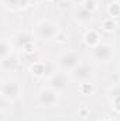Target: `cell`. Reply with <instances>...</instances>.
<instances>
[{"instance_id": "6da1fadb", "label": "cell", "mask_w": 120, "mask_h": 121, "mask_svg": "<svg viewBox=\"0 0 120 121\" xmlns=\"http://www.w3.org/2000/svg\"><path fill=\"white\" fill-rule=\"evenodd\" d=\"M32 34L40 41H52L60 35V26L54 20L44 18L37 23Z\"/></svg>"}, {"instance_id": "7a4b0ae2", "label": "cell", "mask_w": 120, "mask_h": 121, "mask_svg": "<svg viewBox=\"0 0 120 121\" xmlns=\"http://www.w3.org/2000/svg\"><path fill=\"white\" fill-rule=\"evenodd\" d=\"M81 63H82L81 55L74 49L62 51L55 59V65L58 66V69L62 72H68V73H71L74 69H76Z\"/></svg>"}, {"instance_id": "3957f363", "label": "cell", "mask_w": 120, "mask_h": 121, "mask_svg": "<svg viewBox=\"0 0 120 121\" xmlns=\"http://www.w3.org/2000/svg\"><path fill=\"white\" fill-rule=\"evenodd\" d=\"M0 94H1V99L4 101L14 103V101H17L21 97V94H23V86L16 79H6V80L1 82Z\"/></svg>"}, {"instance_id": "277c9868", "label": "cell", "mask_w": 120, "mask_h": 121, "mask_svg": "<svg viewBox=\"0 0 120 121\" xmlns=\"http://www.w3.org/2000/svg\"><path fill=\"white\" fill-rule=\"evenodd\" d=\"M89 56L95 63H107L115 56V47L109 42H100L99 45L89 48Z\"/></svg>"}, {"instance_id": "5b68a950", "label": "cell", "mask_w": 120, "mask_h": 121, "mask_svg": "<svg viewBox=\"0 0 120 121\" xmlns=\"http://www.w3.org/2000/svg\"><path fill=\"white\" fill-rule=\"evenodd\" d=\"M71 75L68 72H55L52 73L48 79H47V86L51 87L52 90H55L58 94H62L69 89V85H71Z\"/></svg>"}, {"instance_id": "8992f818", "label": "cell", "mask_w": 120, "mask_h": 121, "mask_svg": "<svg viewBox=\"0 0 120 121\" xmlns=\"http://www.w3.org/2000/svg\"><path fill=\"white\" fill-rule=\"evenodd\" d=\"M58 103H60V94L48 86L42 87L37 94V104L40 107L51 108V107H55Z\"/></svg>"}, {"instance_id": "52a82bcc", "label": "cell", "mask_w": 120, "mask_h": 121, "mask_svg": "<svg viewBox=\"0 0 120 121\" xmlns=\"http://www.w3.org/2000/svg\"><path fill=\"white\" fill-rule=\"evenodd\" d=\"M71 79L76 83H85L92 80V68L89 63H81L76 69H74L71 73Z\"/></svg>"}, {"instance_id": "ba28073f", "label": "cell", "mask_w": 120, "mask_h": 121, "mask_svg": "<svg viewBox=\"0 0 120 121\" xmlns=\"http://www.w3.org/2000/svg\"><path fill=\"white\" fill-rule=\"evenodd\" d=\"M72 14H74L75 21L79 23V24H89V23L93 21V13L89 11V10H86L82 4L76 6L74 9V13Z\"/></svg>"}, {"instance_id": "9c48e42d", "label": "cell", "mask_w": 120, "mask_h": 121, "mask_svg": "<svg viewBox=\"0 0 120 121\" xmlns=\"http://www.w3.org/2000/svg\"><path fill=\"white\" fill-rule=\"evenodd\" d=\"M18 65H20V60H18V58L14 54H11V55L6 56L3 59H0V69H1L3 73L16 72L17 68H18Z\"/></svg>"}, {"instance_id": "30bf717a", "label": "cell", "mask_w": 120, "mask_h": 121, "mask_svg": "<svg viewBox=\"0 0 120 121\" xmlns=\"http://www.w3.org/2000/svg\"><path fill=\"white\" fill-rule=\"evenodd\" d=\"M34 39H35L34 34L27 32V31H20L13 37V45H14V48L21 49L24 45H27L30 42H34Z\"/></svg>"}, {"instance_id": "8fae6325", "label": "cell", "mask_w": 120, "mask_h": 121, "mask_svg": "<svg viewBox=\"0 0 120 121\" xmlns=\"http://www.w3.org/2000/svg\"><path fill=\"white\" fill-rule=\"evenodd\" d=\"M50 68H48V63L44 62V60H37L34 63L30 65V73L32 78L35 79H42L45 78V75L48 73Z\"/></svg>"}, {"instance_id": "7c38bea8", "label": "cell", "mask_w": 120, "mask_h": 121, "mask_svg": "<svg viewBox=\"0 0 120 121\" xmlns=\"http://www.w3.org/2000/svg\"><path fill=\"white\" fill-rule=\"evenodd\" d=\"M1 4L7 11H18L26 10L31 3L28 0H1Z\"/></svg>"}, {"instance_id": "4fadbf2b", "label": "cell", "mask_w": 120, "mask_h": 121, "mask_svg": "<svg viewBox=\"0 0 120 121\" xmlns=\"http://www.w3.org/2000/svg\"><path fill=\"white\" fill-rule=\"evenodd\" d=\"M83 44L88 47V48H93V47H96V45H99L102 41H100V34H99V31L93 30V28H90L88 30L85 34H83Z\"/></svg>"}, {"instance_id": "5bb4252c", "label": "cell", "mask_w": 120, "mask_h": 121, "mask_svg": "<svg viewBox=\"0 0 120 121\" xmlns=\"http://www.w3.org/2000/svg\"><path fill=\"white\" fill-rule=\"evenodd\" d=\"M13 49H14L13 41H9L7 38H3L1 42H0V59H3V58H6L9 55L14 54Z\"/></svg>"}, {"instance_id": "9a60e30c", "label": "cell", "mask_w": 120, "mask_h": 121, "mask_svg": "<svg viewBox=\"0 0 120 121\" xmlns=\"http://www.w3.org/2000/svg\"><path fill=\"white\" fill-rule=\"evenodd\" d=\"M100 27H102V30L105 31V32H113V31L116 30V27H117V23H116L115 18L107 17V18H105V20L102 21Z\"/></svg>"}, {"instance_id": "2e32d148", "label": "cell", "mask_w": 120, "mask_h": 121, "mask_svg": "<svg viewBox=\"0 0 120 121\" xmlns=\"http://www.w3.org/2000/svg\"><path fill=\"white\" fill-rule=\"evenodd\" d=\"M106 11H107V16H109V17H112V18H119L120 17V3L112 1V3L107 6Z\"/></svg>"}, {"instance_id": "e0dca14e", "label": "cell", "mask_w": 120, "mask_h": 121, "mask_svg": "<svg viewBox=\"0 0 120 121\" xmlns=\"http://www.w3.org/2000/svg\"><path fill=\"white\" fill-rule=\"evenodd\" d=\"M95 91V86L92 82H85V83H79V93L82 96H90Z\"/></svg>"}, {"instance_id": "ac0fdd59", "label": "cell", "mask_w": 120, "mask_h": 121, "mask_svg": "<svg viewBox=\"0 0 120 121\" xmlns=\"http://www.w3.org/2000/svg\"><path fill=\"white\" fill-rule=\"evenodd\" d=\"M109 101H110V107L115 113L120 114V94H115L112 97H109Z\"/></svg>"}, {"instance_id": "d6986e66", "label": "cell", "mask_w": 120, "mask_h": 121, "mask_svg": "<svg viewBox=\"0 0 120 121\" xmlns=\"http://www.w3.org/2000/svg\"><path fill=\"white\" fill-rule=\"evenodd\" d=\"M81 4H82L86 10L92 11L93 14H95V11H96V10H97V7H99V4H97V1H96V0H83Z\"/></svg>"}, {"instance_id": "ffe728a7", "label": "cell", "mask_w": 120, "mask_h": 121, "mask_svg": "<svg viewBox=\"0 0 120 121\" xmlns=\"http://www.w3.org/2000/svg\"><path fill=\"white\" fill-rule=\"evenodd\" d=\"M35 49H37L35 42H30V44H27V45H24V47L21 48L23 54H26V55H32V54L35 52Z\"/></svg>"}, {"instance_id": "44dd1931", "label": "cell", "mask_w": 120, "mask_h": 121, "mask_svg": "<svg viewBox=\"0 0 120 121\" xmlns=\"http://www.w3.org/2000/svg\"><path fill=\"white\" fill-rule=\"evenodd\" d=\"M78 113H79V116H81L82 118H86V117H89V114H90V110H89V107H86V106H83V107H81V108L78 110Z\"/></svg>"}, {"instance_id": "7402d4cb", "label": "cell", "mask_w": 120, "mask_h": 121, "mask_svg": "<svg viewBox=\"0 0 120 121\" xmlns=\"http://www.w3.org/2000/svg\"><path fill=\"white\" fill-rule=\"evenodd\" d=\"M100 121H113V120H112L110 117H103V118H102Z\"/></svg>"}, {"instance_id": "603a6c76", "label": "cell", "mask_w": 120, "mask_h": 121, "mask_svg": "<svg viewBox=\"0 0 120 121\" xmlns=\"http://www.w3.org/2000/svg\"><path fill=\"white\" fill-rule=\"evenodd\" d=\"M28 1H30L31 4H35V3H37V1H38V0H28Z\"/></svg>"}, {"instance_id": "cb8c5ba5", "label": "cell", "mask_w": 120, "mask_h": 121, "mask_svg": "<svg viewBox=\"0 0 120 121\" xmlns=\"http://www.w3.org/2000/svg\"><path fill=\"white\" fill-rule=\"evenodd\" d=\"M42 1H45V3H52V1H55V0H42Z\"/></svg>"}, {"instance_id": "d4e9b609", "label": "cell", "mask_w": 120, "mask_h": 121, "mask_svg": "<svg viewBox=\"0 0 120 121\" xmlns=\"http://www.w3.org/2000/svg\"><path fill=\"white\" fill-rule=\"evenodd\" d=\"M117 75H119V78H120V65H119V68H117Z\"/></svg>"}, {"instance_id": "484cf974", "label": "cell", "mask_w": 120, "mask_h": 121, "mask_svg": "<svg viewBox=\"0 0 120 121\" xmlns=\"http://www.w3.org/2000/svg\"><path fill=\"white\" fill-rule=\"evenodd\" d=\"M115 1H117V3H120V0H115Z\"/></svg>"}]
</instances>
